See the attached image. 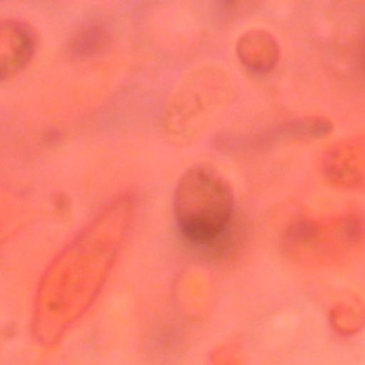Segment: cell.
<instances>
[{"instance_id": "cell-4", "label": "cell", "mask_w": 365, "mask_h": 365, "mask_svg": "<svg viewBox=\"0 0 365 365\" xmlns=\"http://www.w3.org/2000/svg\"><path fill=\"white\" fill-rule=\"evenodd\" d=\"M238 56L250 70L267 73L275 67L279 58V48L269 33L252 31L238 41Z\"/></svg>"}, {"instance_id": "cell-2", "label": "cell", "mask_w": 365, "mask_h": 365, "mask_svg": "<svg viewBox=\"0 0 365 365\" xmlns=\"http://www.w3.org/2000/svg\"><path fill=\"white\" fill-rule=\"evenodd\" d=\"M322 173L334 185L365 190V135L335 144L324 157Z\"/></svg>"}, {"instance_id": "cell-6", "label": "cell", "mask_w": 365, "mask_h": 365, "mask_svg": "<svg viewBox=\"0 0 365 365\" xmlns=\"http://www.w3.org/2000/svg\"><path fill=\"white\" fill-rule=\"evenodd\" d=\"M358 61H359V67H361V70L365 73V38L362 40V43H361V46H359Z\"/></svg>"}, {"instance_id": "cell-5", "label": "cell", "mask_w": 365, "mask_h": 365, "mask_svg": "<svg viewBox=\"0 0 365 365\" xmlns=\"http://www.w3.org/2000/svg\"><path fill=\"white\" fill-rule=\"evenodd\" d=\"M107 41L108 33L101 24H87L74 34L70 50L74 56H91L104 48Z\"/></svg>"}, {"instance_id": "cell-3", "label": "cell", "mask_w": 365, "mask_h": 365, "mask_svg": "<svg viewBox=\"0 0 365 365\" xmlns=\"http://www.w3.org/2000/svg\"><path fill=\"white\" fill-rule=\"evenodd\" d=\"M332 131V123L324 117H302L278 124L262 134L251 137L257 147H271L284 141L324 138Z\"/></svg>"}, {"instance_id": "cell-1", "label": "cell", "mask_w": 365, "mask_h": 365, "mask_svg": "<svg viewBox=\"0 0 365 365\" xmlns=\"http://www.w3.org/2000/svg\"><path fill=\"white\" fill-rule=\"evenodd\" d=\"M174 212L184 240L207 257H224L241 238L232 188L210 165H195L184 174L175 190Z\"/></svg>"}]
</instances>
